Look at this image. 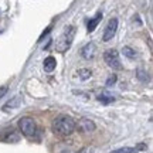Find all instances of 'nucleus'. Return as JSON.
Here are the masks:
<instances>
[{"mask_svg":"<svg viewBox=\"0 0 153 153\" xmlns=\"http://www.w3.org/2000/svg\"><path fill=\"white\" fill-rule=\"evenodd\" d=\"M101 20H102V13H98V14L94 17V19H91V20H89V23H88V26H87L88 33H92L94 30L97 28V26L99 24V22H101Z\"/></svg>","mask_w":153,"mask_h":153,"instance_id":"6e6552de","label":"nucleus"},{"mask_svg":"<svg viewBox=\"0 0 153 153\" xmlns=\"http://www.w3.org/2000/svg\"><path fill=\"white\" fill-rule=\"evenodd\" d=\"M115 82H116V75H109V78L106 79V87H111V85H114Z\"/></svg>","mask_w":153,"mask_h":153,"instance_id":"dca6fc26","label":"nucleus"},{"mask_svg":"<svg viewBox=\"0 0 153 153\" xmlns=\"http://www.w3.org/2000/svg\"><path fill=\"white\" fill-rule=\"evenodd\" d=\"M116 28H118V20L116 19H112V20H109V23H108V26H106V28H105L104 31V41H109V40H112V37L115 36V33H116Z\"/></svg>","mask_w":153,"mask_h":153,"instance_id":"39448f33","label":"nucleus"},{"mask_svg":"<svg viewBox=\"0 0 153 153\" xmlns=\"http://www.w3.org/2000/svg\"><path fill=\"white\" fill-rule=\"evenodd\" d=\"M78 129L84 133H89V132L95 131V123L88 118H82V119L78 120Z\"/></svg>","mask_w":153,"mask_h":153,"instance_id":"423d86ee","label":"nucleus"},{"mask_svg":"<svg viewBox=\"0 0 153 153\" xmlns=\"http://www.w3.org/2000/svg\"><path fill=\"white\" fill-rule=\"evenodd\" d=\"M44 71L47 72H53L55 70V65H57V61H55L54 57H47L44 60Z\"/></svg>","mask_w":153,"mask_h":153,"instance_id":"1a4fd4ad","label":"nucleus"},{"mask_svg":"<svg viewBox=\"0 0 153 153\" xmlns=\"http://www.w3.org/2000/svg\"><path fill=\"white\" fill-rule=\"evenodd\" d=\"M82 57L85 58V60H91V58H94L95 57V53H97V45L94 43H89L87 44L84 48H82Z\"/></svg>","mask_w":153,"mask_h":153,"instance_id":"0eeeda50","label":"nucleus"},{"mask_svg":"<svg viewBox=\"0 0 153 153\" xmlns=\"http://www.w3.org/2000/svg\"><path fill=\"white\" fill-rule=\"evenodd\" d=\"M19 126L22 129L23 135H26V136H33L36 133V122L31 118H27V116L22 118L19 120Z\"/></svg>","mask_w":153,"mask_h":153,"instance_id":"20e7f679","label":"nucleus"},{"mask_svg":"<svg viewBox=\"0 0 153 153\" xmlns=\"http://www.w3.org/2000/svg\"><path fill=\"white\" fill-rule=\"evenodd\" d=\"M78 75H79V78H81L82 81H85V79H88V78H91L92 72H91V70L82 68V70H79V71H78Z\"/></svg>","mask_w":153,"mask_h":153,"instance_id":"f8f14e48","label":"nucleus"},{"mask_svg":"<svg viewBox=\"0 0 153 153\" xmlns=\"http://www.w3.org/2000/svg\"><path fill=\"white\" fill-rule=\"evenodd\" d=\"M72 38H74V27L70 26L68 28H65V31H64V34H62V37L58 40V43H57V50H58L60 53L67 51V50L71 47Z\"/></svg>","mask_w":153,"mask_h":153,"instance_id":"f03ea898","label":"nucleus"},{"mask_svg":"<svg viewBox=\"0 0 153 153\" xmlns=\"http://www.w3.org/2000/svg\"><path fill=\"white\" fill-rule=\"evenodd\" d=\"M6 92H7V87H0V98L6 95Z\"/></svg>","mask_w":153,"mask_h":153,"instance_id":"a211bd4d","label":"nucleus"},{"mask_svg":"<svg viewBox=\"0 0 153 153\" xmlns=\"http://www.w3.org/2000/svg\"><path fill=\"white\" fill-rule=\"evenodd\" d=\"M104 60L111 68H115V70H120L122 68L119 61V54H118L116 50H106L104 54Z\"/></svg>","mask_w":153,"mask_h":153,"instance_id":"7ed1b4c3","label":"nucleus"},{"mask_svg":"<svg viewBox=\"0 0 153 153\" xmlns=\"http://www.w3.org/2000/svg\"><path fill=\"white\" fill-rule=\"evenodd\" d=\"M137 78H139V79H140V81H148L149 78H148V72H145L142 70V68H139V70H137Z\"/></svg>","mask_w":153,"mask_h":153,"instance_id":"2eb2a0df","label":"nucleus"},{"mask_svg":"<svg viewBox=\"0 0 153 153\" xmlns=\"http://www.w3.org/2000/svg\"><path fill=\"white\" fill-rule=\"evenodd\" d=\"M20 104H22V97H14V98L10 99V101L3 106V111H9V109H13V108H17V106H20Z\"/></svg>","mask_w":153,"mask_h":153,"instance_id":"9d476101","label":"nucleus"},{"mask_svg":"<svg viewBox=\"0 0 153 153\" xmlns=\"http://www.w3.org/2000/svg\"><path fill=\"white\" fill-rule=\"evenodd\" d=\"M135 152H136V149L135 148H120V149L114 150L112 153H135Z\"/></svg>","mask_w":153,"mask_h":153,"instance_id":"4468645a","label":"nucleus"},{"mask_svg":"<svg viewBox=\"0 0 153 153\" xmlns=\"http://www.w3.org/2000/svg\"><path fill=\"white\" fill-rule=\"evenodd\" d=\"M50 30H51V26H50V27H47L45 28V30H44V33L41 34V36H40V38H38V41H41V40H43L44 37H45V36H47V34L50 33Z\"/></svg>","mask_w":153,"mask_h":153,"instance_id":"f3484780","label":"nucleus"},{"mask_svg":"<svg viewBox=\"0 0 153 153\" xmlns=\"http://www.w3.org/2000/svg\"><path fill=\"white\" fill-rule=\"evenodd\" d=\"M75 120L72 119L71 116H67V115H61L58 118H55V120L53 122V131L58 135L62 136H68L71 135L74 129H75Z\"/></svg>","mask_w":153,"mask_h":153,"instance_id":"f257e3e1","label":"nucleus"},{"mask_svg":"<svg viewBox=\"0 0 153 153\" xmlns=\"http://www.w3.org/2000/svg\"><path fill=\"white\" fill-rule=\"evenodd\" d=\"M122 54H125L128 58H135L136 53H135L131 47H123V48H122Z\"/></svg>","mask_w":153,"mask_h":153,"instance_id":"ddd939ff","label":"nucleus"},{"mask_svg":"<svg viewBox=\"0 0 153 153\" xmlns=\"http://www.w3.org/2000/svg\"><path fill=\"white\" fill-rule=\"evenodd\" d=\"M98 101L105 105H108V104H111V102H114V97L108 92H102L101 95H98Z\"/></svg>","mask_w":153,"mask_h":153,"instance_id":"9b49d317","label":"nucleus"}]
</instances>
